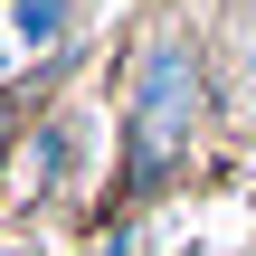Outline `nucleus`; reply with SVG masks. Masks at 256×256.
<instances>
[{
  "mask_svg": "<svg viewBox=\"0 0 256 256\" xmlns=\"http://www.w3.org/2000/svg\"><path fill=\"white\" fill-rule=\"evenodd\" d=\"M190 124H200V66L180 38H162V48H142V76H133V162L162 171L190 142Z\"/></svg>",
  "mask_w": 256,
  "mask_h": 256,
  "instance_id": "nucleus-1",
  "label": "nucleus"
},
{
  "mask_svg": "<svg viewBox=\"0 0 256 256\" xmlns=\"http://www.w3.org/2000/svg\"><path fill=\"white\" fill-rule=\"evenodd\" d=\"M66 19H76V0H10V28L28 48H66Z\"/></svg>",
  "mask_w": 256,
  "mask_h": 256,
  "instance_id": "nucleus-2",
  "label": "nucleus"
},
{
  "mask_svg": "<svg viewBox=\"0 0 256 256\" xmlns=\"http://www.w3.org/2000/svg\"><path fill=\"white\" fill-rule=\"evenodd\" d=\"M19 57H28V38H19V28H0V76H10Z\"/></svg>",
  "mask_w": 256,
  "mask_h": 256,
  "instance_id": "nucleus-3",
  "label": "nucleus"
}]
</instances>
